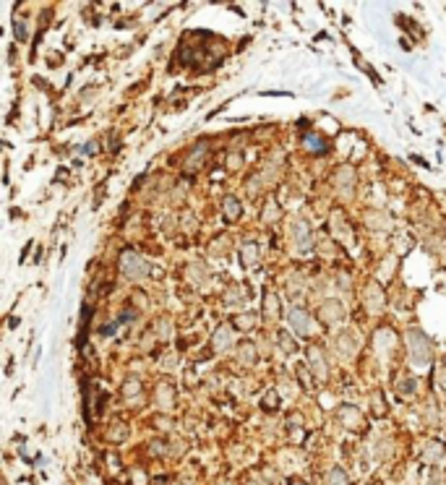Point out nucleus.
Returning a JSON list of instances; mask_svg holds the SVG:
<instances>
[{
    "label": "nucleus",
    "mask_w": 446,
    "mask_h": 485,
    "mask_svg": "<svg viewBox=\"0 0 446 485\" xmlns=\"http://www.w3.org/2000/svg\"><path fill=\"white\" fill-rule=\"evenodd\" d=\"M290 321H293L297 329H300V332H303V334H308V318L303 316V313H300V310L295 308L293 310V313H290Z\"/></svg>",
    "instance_id": "obj_1"
}]
</instances>
